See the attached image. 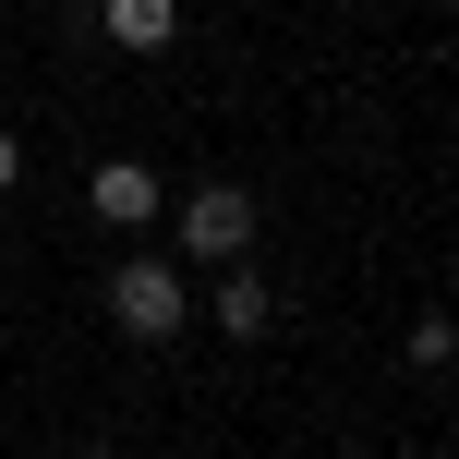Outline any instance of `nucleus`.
I'll return each mask as SVG.
<instances>
[{"label": "nucleus", "mask_w": 459, "mask_h": 459, "mask_svg": "<svg viewBox=\"0 0 459 459\" xmlns=\"http://www.w3.org/2000/svg\"><path fill=\"white\" fill-rule=\"evenodd\" d=\"M218 326H230V339H266V326H278V290H266L254 266H230V278H218Z\"/></svg>", "instance_id": "20e7f679"}, {"label": "nucleus", "mask_w": 459, "mask_h": 459, "mask_svg": "<svg viewBox=\"0 0 459 459\" xmlns=\"http://www.w3.org/2000/svg\"><path fill=\"white\" fill-rule=\"evenodd\" d=\"M447 363H459V326L423 315V326H411V375H447Z\"/></svg>", "instance_id": "423d86ee"}, {"label": "nucleus", "mask_w": 459, "mask_h": 459, "mask_svg": "<svg viewBox=\"0 0 459 459\" xmlns=\"http://www.w3.org/2000/svg\"><path fill=\"white\" fill-rule=\"evenodd\" d=\"M85 459H109V447H85Z\"/></svg>", "instance_id": "6e6552de"}, {"label": "nucleus", "mask_w": 459, "mask_h": 459, "mask_svg": "<svg viewBox=\"0 0 459 459\" xmlns=\"http://www.w3.org/2000/svg\"><path fill=\"white\" fill-rule=\"evenodd\" d=\"M242 242H254V194L242 182H194L182 194V254H218V266H230Z\"/></svg>", "instance_id": "f03ea898"}, {"label": "nucleus", "mask_w": 459, "mask_h": 459, "mask_svg": "<svg viewBox=\"0 0 459 459\" xmlns=\"http://www.w3.org/2000/svg\"><path fill=\"white\" fill-rule=\"evenodd\" d=\"M13 182H24V145H13V134H0V194H13Z\"/></svg>", "instance_id": "0eeeda50"}, {"label": "nucleus", "mask_w": 459, "mask_h": 459, "mask_svg": "<svg viewBox=\"0 0 459 459\" xmlns=\"http://www.w3.org/2000/svg\"><path fill=\"white\" fill-rule=\"evenodd\" d=\"M97 24H109L121 48H169V37H182V0H109Z\"/></svg>", "instance_id": "39448f33"}, {"label": "nucleus", "mask_w": 459, "mask_h": 459, "mask_svg": "<svg viewBox=\"0 0 459 459\" xmlns=\"http://www.w3.org/2000/svg\"><path fill=\"white\" fill-rule=\"evenodd\" d=\"M109 315H121V339H169L182 326V266H158V254L109 266Z\"/></svg>", "instance_id": "f257e3e1"}, {"label": "nucleus", "mask_w": 459, "mask_h": 459, "mask_svg": "<svg viewBox=\"0 0 459 459\" xmlns=\"http://www.w3.org/2000/svg\"><path fill=\"white\" fill-rule=\"evenodd\" d=\"M158 206H169V194H158V169H134V158H109V169H97V218H109V230H145Z\"/></svg>", "instance_id": "7ed1b4c3"}]
</instances>
